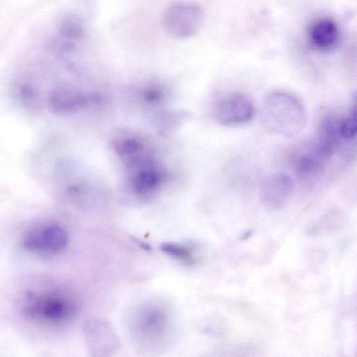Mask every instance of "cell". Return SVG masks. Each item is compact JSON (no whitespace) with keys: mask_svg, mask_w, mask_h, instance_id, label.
Returning a JSON list of instances; mask_svg holds the SVG:
<instances>
[{"mask_svg":"<svg viewBox=\"0 0 357 357\" xmlns=\"http://www.w3.org/2000/svg\"><path fill=\"white\" fill-rule=\"evenodd\" d=\"M173 324L172 312L167 306L151 303L136 312L132 329L140 346L149 351H157L170 340Z\"/></svg>","mask_w":357,"mask_h":357,"instance_id":"1","label":"cell"},{"mask_svg":"<svg viewBox=\"0 0 357 357\" xmlns=\"http://www.w3.org/2000/svg\"><path fill=\"white\" fill-rule=\"evenodd\" d=\"M260 119L267 131L290 135L300 128L301 109L293 96L281 91H273L267 94L262 101Z\"/></svg>","mask_w":357,"mask_h":357,"instance_id":"2","label":"cell"},{"mask_svg":"<svg viewBox=\"0 0 357 357\" xmlns=\"http://www.w3.org/2000/svg\"><path fill=\"white\" fill-rule=\"evenodd\" d=\"M24 315L34 321L51 325L66 324L75 317L77 305L70 297L60 293L31 294L22 308Z\"/></svg>","mask_w":357,"mask_h":357,"instance_id":"3","label":"cell"},{"mask_svg":"<svg viewBox=\"0 0 357 357\" xmlns=\"http://www.w3.org/2000/svg\"><path fill=\"white\" fill-rule=\"evenodd\" d=\"M204 10L200 5L191 1H174L163 11L162 24L165 31L178 39L190 38L202 26Z\"/></svg>","mask_w":357,"mask_h":357,"instance_id":"4","label":"cell"},{"mask_svg":"<svg viewBox=\"0 0 357 357\" xmlns=\"http://www.w3.org/2000/svg\"><path fill=\"white\" fill-rule=\"evenodd\" d=\"M128 159L129 168L132 170L130 185L138 196H153L167 180V171L152 160L136 155Z\"/></svg>","mask_w":357,"mask_h":357,"instance_id":"5","label":"cell"},{"mask_svg":"<svg viewBox=\"0 0 357 357\" xmlns=\"http://www.w3.org/2000/svg\"><path fill=\"white\" fill-rule=\"evenodd\" d=\"M83 333L91 357H111L121 347V342L109 321L90 317L83 324Z\"/></svg>","mask_w":357,"mask_h":357,"instance_id":"6","label":"cell"},{"mask_svg":"<svg viewBox=\"0 0 357 357\" xmlns=\"http://www.w3.org/2000/svg\"><path fill=\"white\" fill-rule=\"evenodd\" d=\"M255 112L252 100L242 93H233L221 99L215 107V121L227 126L250 122Z\"/></svg>","mask_w":357,"mask_h":357,"instance_id":"7","label":"cell"},{"mask_svg":"<svg viewBox=\"0 0 357 357\" xmlns=\"http://www.w3.org/2000/svg\"><path fill=\"white\" fill-rule=\"evenodd\" d=\"M67 243L66 231L56 224L47 225L30 231L23 239V245L28 250L48 254L61 252L66 247Z\"/></svg>","mask_w":357,"mask_h":357,"instance_id":"8","label":"cell"},{"mask_svg":"<svg viewBox=\"0 0 357 357\" xmlns=\"http://www.w3.org/2000/svg\"><path fill=\"white\" fill-rule=\"evenodd\" d=\"M293 181L284 173L267 177L262 182L259 197L262 205L268 209H278L288 201L293 191Z\"/></svg>","mask_w":357,"mask_h":357,"instance_id":"9","label":"cell"},{"mask_svg":"<svg viewBox=\"0 0 357 357\" xmlns=\"http://www.w3.org/2000/svg\"><path fill=\"white\" fill-rule=\"evenodd\" d=\"M309 38L316 47L327 50L337 43L339 29L333 20L328 18L319 19L309 29Z\"/></svg>","mask_w":357,"mask_h":357,"instance_id":"10","label":"cell"},{"mask_svg":"<svg viewBox=\"0 0 357 357\" xmlns=\"http://www.w3.org/2000/svg\"><path fill=\"white\" fill-rule=\"evenodd\" d=\"M160 250L170 257L186 265L192 266L195 264L192 249L185 245L166 242L160 245Z\"/></svg>","mask_w":357,"mask_h":357,"instance_id":"11","label":"cell"},{"mask_svg":"<svg viewBox=\"0 0 357 357\" xmlns=\"http://www.w3.org/2000/svg\"><path fill=\"white\" fill-rule=\"evenodd\" d=\"M50 100L55 110L69 111L75 107L77 102H81L82 99L71 91L59 89L52 95Z\"/></svg>","mask_w":357,"mask_h":357,"instance_id":"12","label":"cell"},{"mask_svg":"<svg viewBox=\"0 0 357 357\" xmlns=\"http://www.w3.org/2000/svg\"><path fill=\"white\" fill-rule=\"evenodd\" d=\"M142 149V144L133 137H126L116 144L117 153L123 157L129 158L137 154Z\"/></svg>","mask_w":357,"mask_h":357,"instance_id":"13","label":"cell"},{"mask_svg":"<svg viewBox=\"0 0 357 357\" xmlns=\"http://www.w3.org/2000/svg\"><path fill=\"white\" fill-rule=\"evenodd\" d=\"M338 132L345 139L357 136V103L351 114L338 126Z\"/></svg>","mask_w":357,"mask_h":357,"instance_id":"14","label":"cell"},{"mask_svg":"<svg viewBox=\"0 0 357 357\" xmlns=\"http://www.w3.org/2000/svg\"><path fill=\"white\" fill-rule=\"evenodd\" d=\"M188 118V113L185 112L174 111L168 113L164 116L163 131H174Z\"/></svg>","mask_w":357,"mask_h":357,"instance_id":"15","label":"cell"},{"mask_svg":"<svg viewBox=\"0 0 357 357\" xmlns=\"http://www.w3.org/2000/svg\"><path fill=\"white\" fill-rule=\"evenodd\" d=\"M252 235V231H245L241 236V239L243 240H245V239H247L250 236Z\"/></svg>","mask_w":357,"mask_h":357,"instance_id":"16","label":"cell"}]
</instances>
